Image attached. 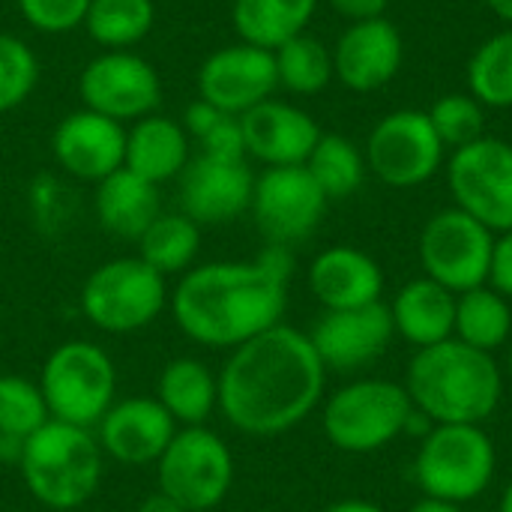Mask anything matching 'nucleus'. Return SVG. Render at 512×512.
<instances>
[{"instance_id":"obj_5","label":"nucleus","mask_w":512,"mask_h":512,"mask_svg":"<svg viewBox=\"0 0 512 512\" xmlns=\"http://www.w3.org/2000/svg\"><path fill=\"white\" fill-rule=\"evenodd\" d=\"M417 408L405 384L387 378H360L339 387L321 414L327 441L351 456H369L408 435Z\"/></svg>"},{"instance_id":"obj_32","label":"nucleus","mask_w":512,"mask_h":512,"mask_svg":"<svg viewBox=\"0 0 512 512\" xmlns=\"http://www.w3.org/2000/svg\"><path fill=\"white\" fill-rule=\"evenodd\" d=\"M273 60H276L279 87L297 96H315L336 78L333 51L309 33H300L285 45H279L273 51Z\"/></svg>"},{"instance_id":"obj_33","label":"nucleus","mask_w":512,"mask_h":512,"mask_svg":"<svg viewBox=\"0 0 512 512\" xmlns=\"http://www.w3.org/2000/svg\"><path fill=\"white\" fill-rule=\"evenodd\" d=\"M468 87L483 108H512V27L489 36L474 51Z\"/></svg>"},{"instance_id":"obj_22","label":"nucleus","mask_w":512,"mask_h":512,"mask_svg":"<svg viewBox=\"0 0 512 512\" xmlns=\"http://www.w3.org/2000/svg\"><path fill=\"white\" fill-rule=\"evenodd\" d=\"M309 291L324 312L372 306L384 297V270L357 246H330L309 267Z\"/></svg>"},{"instance_id":"obj_41","label":"nucleus","mask_w":512,"mask_h":512,"mask_svg":"<svg viewBox=\"0 0 512 512\" xmlns=\"http://www.w3.org/2000/svg\"><path fill=\"white\" fill-rule=\"evenodd\" d=\"M342 18L354 21H369V18H384L387 0H327Z\"/></svg>"},{"instance_id":"obj_1","label":"nucleus","mask_w":512,"mask_h":512,"mask_svg":"<svg viewBox=\"0 0 512 512\" xmlns=\"http://www.w3.org/2000/svg\"><path fill=\"white\" fill-rule=\"evenodd\" d=\"M327 369L309 333L276 324L237 345L219 372V411L255 438L300 426L324 399Z\"/></svg>"},{"instance_id":"obj_37","label":"nucleus","mask_w":512,"mask_h":512,"mask_svg":"<svg viewBox=\"0 0 512 512\" xmlns=\"http://www.w3.org/2000/svg\"><path fill=\"white\" fill-rule=\"evenodd\" d=\"M15 3L33 30L51 33V36L84 27L87 9H90V0H15Z\"/></svg>"},{"instance_id":"obj_45","label":"nucleus","mask_w":512,"mask_h":512,"mask_svg":"<svg viewBox=\"0 0 512 512\" xmlns=\"http://www.w3.org/2000/svg\"><path fill=\"white\" fill-rule=\"evenodd\" d=\"M486 6H489L507 27H512V0H486Z\"/></svg>"},{"instance_id":"obj_14","label":"nucleus","mask_w":512,"mask_h":512,"mask_svg":"<svg viewBox=\"0 0 512 512\" xmlns=\"http://www.w3.org/2000/svg\"><path fill=\"white\" fill-rule=\"evenodd\" d=\"M84 108L117 123H135L156 114L162 81L150 60L135 51H102L78 75Z\"/></svg>"},{"instance_id":"obj_24","label":"nucleus","mask_w":512,"mask_h":512,"mask_svg":"<svg viewBox=\"0 0 512 512\" xmlns=\"http://www.w3.org/2000/svg\"><path fill=\"white\" fill-rule=\"evenodd\" d=\"M189 135L183 129V123L162 117V114H150L132 123V129H126V159L123 168H129L132 174L150 180L153 186H162L174 177L183 174V168L189 165Z\"/></svg>"},{"instance_id":"obj_11","label":"nucleus","mask_w":512,"mask_h":512,"mask_svg":"<svg viewBox=\"0 0 512 512\" xmlns=\"http://www.w3.org/2000/svg\"><path fill=\"white\" fill-rule=\"evenodd\" d=\"M456 207L483 222L492 234L512 228V144L483 135L453 150L447 165Z\"/></svg>"},{"instance_id":"obj_10","label":"nucleus","mask_w":512,"mask_h":512,"mask_svg":"<svg viewBox=\"0 0 512 512\" xmlns=\"http://www.w3.org/2000/svg\"><path fill=\"white\" fill-rule=\"evenodd\" d=\"M495 234L459 207L435 213L420 234V264L426 276L453 294L489 285Z\"/></svg>"},{"instance_id":"obj_26","label":"nucleus","mask_w":512,"mask_h":512,"mask_svg":"<svg viewBox=\"0 0 512 512\" xmlns=\"http://www.w3.org/2000/svg\"><path fill=\"white\" fill-rule=\"evenodd\" d=\"M156 402L180 426H204L219 408V378L195 357L165 363L156 381Z\"/></svg>"},{"instance_id":"obj_27","label":"nucleus","mask_w":512,"mask_h":512,"mask_svg":"<svg viewBox=\"0 0 512 512\" xmlns=\"http://www.w3.org/2000/svg\"><path fill=\"white\" fill-rule=\"evenodd\" d=\"M318 0H234L231 21L240 42L276 51L288 39L306 33Z\"/></svg>"},{"instance_id":"obj_7","label":"nucleus","mask_w":512,"mask_h":512,"mask_svg":"<svg viewBox=\"0 0 512 512\" xmlns=\"http://www.w3.org/2000/svg\"><path fill=\"white\" fill-rule=\"evenodd\" d=\"M39 390L51 420L93 429L114 405L117 369L99 345L84 339L63 342L48 354Z\"/></svg>"},{"instance_id":"obj_36","label":"nucleus","mask_w":512,"mask_h":512,"mask_svg":"<svg viewBox=\"0 0 512 512\" xmlns=\"http://www.w3.org/2000/svg\"><path fill=\"white\" fill-rule=\"evenodd\" d=\"M36 81L39 60L33 48L12 33H0V114L27 102Z\"/></svg>"},{"instance_id":"obj_39","label":"nucleus","mask_w":512,"mask_h":512,"mask_svg":"<svg viewBox=\"0 0 512 512\" xmlns=\"http://www.w3.org/2000/svg\"><path fill=\"white\" fill-rule=\"evenodd\" d=\"M489 285L512 300V228L504 234H495L492 249V267H489Z\"/></svg>"},{"instance_id":"obj_43","label":"nucleus","mask_w":512,"mask_h":512,"mask_svg":"<svg viewBox=\"0 0 512 512\" xmlns=\"http://www.w3.org/2000/svg\"><path fill=\"white\" fill-rule=\"evenodd\" d=\"M321 512H387L384 507L372 504V501H360V498H348V501H336L327 504Z\"/></svg>"},{"instance_id":"obj_23","label":"nucleus","mask_w":512,"mask_h":512,"mask_svg":"<svg viewBox=\"0 0 512 512\" xmlns=\"http://www.w3.org/2000/svg\"><path fill=\"white\" fill-rule=\"evenodd\" d=\"M390 315H393L396 336L411 342L417 351L432 348L453 339L456 294L432 282L429 276H420L399 288L396 300L390 303Z\"/></svg>"},{"instance_id":"obj_40","label":"nucleus","mask_w":512,"mask_h":512,"mask_svg":"<svg viewBox=\"0 0 512 512\" xmlns=\"http://www.w3.org/2000/svg\"><path fill=\"white\" fill-rule=\"evenodd\" d=\"M219 120H222V111H219V108H213L210 102H204V99L198 96L192 105H186V111H183V120H180V123H183V129H186V135H189V138H198V141H201V138H204L216 123H219Z\"/></svg>"},{"instance_id":"obj_13","label":"nucleus","mask_w":512,"mask_h":512,"mask_svg":"<svg viewBox=\"0 0 512 512\" xmlns=\"http://www.w3.org/2000/svg\"><path fill=\"white\" fill-rule=\"evenodd\" d=\"M249 210L270 246L291 249L315 234L327 213V195L312 180L306 165L267 168L255 177Z\"/></svg>"},{"instance_id":"obj_18","label":"nucleus","mask_w":512,"mask_h":512,"mask_svg":"<svg viewBox=\"0 0 512 512\" xmlns=\"http://www.w3.org/2000/svg\"><path fill=\"white\" fill-rule=\"evenodd\" d=\"M51 153L57 165L84 183H99L123 168L126 159V129L123 123L102 117L90 108L66 114L51 138Z\"/></svg>"},{"instance_id":"obj_17","label":"nucleus","mask_w":512,"mask_h":512,"mask_svg":"<svg viewBox=\"0 0 512 512\" xmlns=\"http://www.w3.org/2000/svg\"><path fill=\"white\" fill-rule=\"evenodd\" d=\"M180 180V213L195 225H225L243 216L252 204L255 177L246 159H213L198 153L183 168Z\"/></svg>"},{"instance_id":"obj_3","label":"nucleus","mask_w":512,"mask_h":512,"mask_svg":"<svg viewBox=\"0 0 512 512\" xmlns=\"http://www.w3.org/2000/svg\"><path fill=\"white\" fill-rule=\"evenodd\" d=\"M405 390L432 426H483L504 399V369L495 363V354L447 339L441 345L420 348L411 357Z\"/></svg>"},{"instance_id":"obj_46","label":"nucleus","mask_w":512,"mask_h":512,"mask_svg":"<svg viewBox=\"0 0 512 512\" xmlns=\"http://www.w3.org/2000/svg\"><path fill=\"white\" fill-rule=\"evenodd\" d=\"M498 512H512V483L504 489V495H501V507Z\"/></svg>"},{"instance_id":"obj_29","label":"nucleus","mask_w":512,"mask_h":512,"mask_svg":"<svg viewBox=\"0 0 512 512\" xmlns=\"http://www.w3.org/2000/svg\"><path fill=\"white\" fill-rule=\"evenodd\" d=\"M201 249V225L186 213H159L138 240V258L165 279L186 273Z\"/></svg>"},{"instance_id":"obj_47","label":"nucleus","mask_w":512,"mask_h":512,"mask_svg":"<svg viewBox=\"0 0 512 512\" xmlns=\"http://www.w3.org/2000/svg\"><path fill=\"white\" fill-rule=\"evenodd\" d=\"M507 375H510V381H512V339H510V345H507Z\"/></svg>"},{"instance_id":"obj_15","label":"nucleus","mask_w":512,"mask_h":512,"mask_svg":"<svg viewBox=\"0 0 512 512\" xmlns=\"http://www.w3.org/2000/svg\"><path fill=\"white\" fill-rule=\"evenodd\" d=\"M279 87L273 51L237 42L213 51L198 69V93L222 114L243 117L255 105L273 99Z\"/></svg>"},{"instance_id":"obj_6","label":"nucleus","mask_w":512,"mask_h":512,"mask_svg":"<svg viewBox=\"0 0 512 512\" xmlns=\"http://www.w3.org/2000/svg\"><path fill=\"white\" fill-rule=\"evenodd\" d=\"M498 453L483 426L438 423L432 426L414 459V480L426 498L471 504L486 495L495 480Z\"/></svg>"},{"instance_id":"obj_9","label":"nucleus","mask_w":512,"mask_h":512,"mask_svg":"<svg viewBox=\"0 0 512 512\" xmlns=\"http://www.w3.org/2000/svg\"><path fill=\"white\" fill-rule=\"evenodd\" d=\"M234 483V456L207 426H183L156 462V486L189 512L219 507Z\"/></svg>"},{"instance_id":"obj_20","label":"nucleus","mask_w":512,"mask_h":512,"mask_svg":"<svg viewBox=\"0 0 512 512\" xmlns=\"http://www.w3.org/2000/svg\"><path fill=\"white\" fill-rule=\"evenodd\" d=\"M402 57L405 42L393 21H354L333 48V72L348 90L372 93L399 75Z\"/></svg>"},{"instance_id":"obj_25","label":"nucleus","mask_w":512,"mask_h":512,"mask_svg":"<svg viewBox=\"0 0 512 512\" xmlns=\"http://www.w3.org/2000/svg\"><path fill=\"white\" fill-rule=\"evenodd\" d=\"M159 213V186L129 168H120L96 183V216L111 237L138 243Z\"/></svg>"},{"instance_id":"obj_42","label":"nucleus","mask_w":512,"mask_h":512,"mask_svg":"<svg viewBox=\"0 0 512 512\" xmlns=\"http://www.w3.org/2000/svg\"><path fill=\"white\" fill-rule=\"evenodd\" d=\"M138 512H189V510H186V507H180L174 498H168V495H162V492L156 489V495H150V498H144V501H141Z\"/></svg>"},{"instance_id":"obj_30","label":"nucleus","mask_w":512,"mask_h":512,"mask_svg":"<svg viewBox=\"0 0 512 512\" xmlns=\"http://www.w3.org/2000/svg\"><path fill=\"white\" fill-rule=\"evenodd\" d=\"M156 24L153 0H90L84 30L105 51H132Z\"/></svg>"},{"instance_id":"obj_19","label":"nucleus","mask_w":512,"mask_h":512,"mask_svg":"<svg viewBox=\"0 0 512 512\" xmlns=\"http://www.w3.org/2000/svg\"><path fill=\"white\" fill-rule=\"evenodd\" d=\"M177 435V423L156 399H123L114 402L96 426V441L105 456L126 468L156 465L171 438Z\"/></svg>"},{"instance_id":"obj_35","label":"nucleus","mask_w":512,"mask_h":512,"mask_svg":"<svg viewBox=\"0 0 512 512\" xmlns=\"http://www.w3.org/2000/svg\"><path fill=\"white\" fill-rule=\"evenodd\" d=\"M429 123L444 147H468L486 135V108L471 93L441 96L429 111Z\"/></svg>"},{"instance_id":"obj_12","label":"nucleus","mask_w":512,"mask_h":512,"mask_svg":"<svg viewBox=\"0 0 512 512\" xmlns=\"http://www.w3.org/2000/svg\"><path fill=\"white\" fill-rule=\"evenodd\" d=\"M444 150L447 147L435 135L429 114L402 108L381 117L369 132L366 165L381 183L393 189H414L441 171Z\"/></svg>"},{"instance_id":"obj_21","label":"nucleus","mask_w":512,"mask_h":512,"mask_svg":"<svg viewBox=\"0 0 512 512\" xmlns=\"http://www.w3.org/2000/svg\"><path fill=\"white\" fill-rule=\"evenodd\" d=\"M246 156L267 168L306 165L309 153L321 138V126L297 105L267 99L240 117Z\"/></svg>"},{"instance_id":"obj_4","label":"nucleus","mask_w":512,"mask_h":512,"mask_svg":"<svg viewBox=\"0 0 512 512\" xmlns=\"http://www.w3.org/2000/svg\"><path fill=\"white\" fill-rule=\"evenodd\" d=\"M18 471L42 507L75 510L87 504L102 483V447L90 429L48 420L24 441Z\"/></svg>"},{"instance_id":"obj_31","label":"nucleus","mask_w":512,"mask_h":512,"mask_svg":"<svg viewBox=\"0 0 512 512\" xmlns=\"http://www.w3.org/2000/svg\"><path fill=\"white\" fill-rule=\"evenodd\" d=\"M306 171L321 186L327 201H333V198L354 195L363 186L369 165H366V153H360V147L351 138L336 132H321L315 150L306 159Z\"/></svg>"},{"instance_id":"obj_44","label":"nucleus","mask_w":512,"mask_h":512,"mask_svg":"<svg viewBox=\"0 0 512 512\" xmlns=\"http://www.w3.org/2000/svg\"><path fill=\"white\" fill-rule=\"evenodd\" d=\"M408 512H465L462 510V504H450V501H438V498H420L414 507Z\"/></svg>"},{"instance_id":"obj_34","label":"nucleus","mask_w":512,"mask_h":512,"mask_svg":"<svg viewBox=\"0 0 512 512\" xmlns=\"http://www.w3.org/2000/svg\"><path fill=\"white\" fill-rule=\"evenodd\" d=\"M48 420L51 414L39 384L18 375H0V438L24 444Z\"/></svg>"},{"instance_id":"obj_38","label":"nucleus","mask_w":512,"mask_h":512,"mask_svg":"<svg viewBox=\"0 0 512 512\" xmlns=\"http://www.w3.org/2000/svg\"><path fill=\"white\" fill-rule=\"evenodd\" d=\"M198 144H201V153L213 159H234V162L246 159L243 126H240V117H231V114H222V120Z\"/></svg>"},{"instance_id":"obj_8","label":"nucleus","mask_w":512,"mask_h":512,"mask_svg":"<svg viewBox=\"0 0 512 512\" xmlns=\"http://www.w3.org/2000/svg\"><path fill=\"white\" fill-rule=\"evenodd\" d=\"M165 276L141 258H114L96 267L81 288V312L102 333H135L150 327L168 306Z\"/></svg>"},{"instance_id":"obj_16","label":"nucleus","mask_w":512,"mask_h":512,"mask_svg":"<svg viewBox=\"0 0 512 512\" xmlns=\"http://www.w3.org/2000/svg\"><path fill=\"white\" fill-rule=\"evenodd\" d=\"M396 336L390 306L372 303L360 309H336L324 312L309 339L324 369L333 372H357L381 360Z\"/></svg>"},{"instance_id":"obj_28","label":"nucleus","mask_w":512,"mask_h":512,"mask_svg":"<svg viewBox=\"0 0 512 512\" xmlns=\"http://www.w3.org/2000/svg\"><path fill=\"white\" fill-rule=\"evenodd\" d=\"M453 339L495 354L498 348H507L512 339V306L504 294H498L492 285H480L474 291L456 294V327Z\"/></svg>"},{"instance_id":"obj_2","label":"nucleus","mask_w":512,"mask_h":512,"mask_svg":"<svg viewBox=\"0 0 512 512\" xmlns=\"http://www.w3.org/2000/svg\"><path fill=\"white\" fill-rule=\"evenodd\" d=\"M291 273V249L270 243L255 261L192 267L171 294L174 321L192 342L234 351L237 345L282 324Z\"/></svg>"}]
</instances>
